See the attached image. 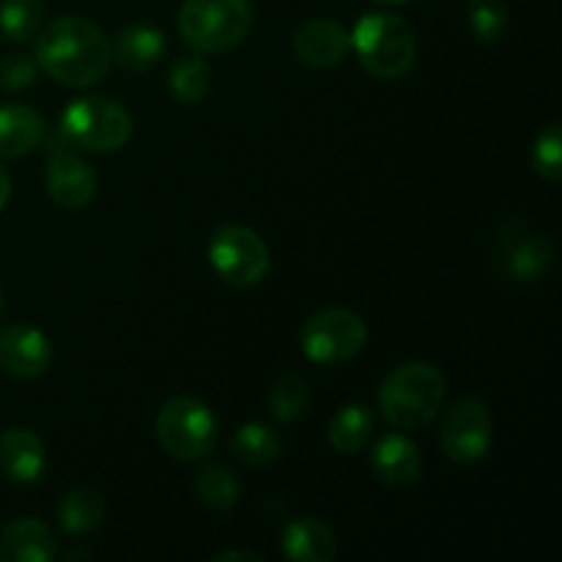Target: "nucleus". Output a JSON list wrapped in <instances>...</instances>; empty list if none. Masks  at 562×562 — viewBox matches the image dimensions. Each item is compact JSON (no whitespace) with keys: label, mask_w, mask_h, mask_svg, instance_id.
I'll use <instances>...</instances> for the list:
<instances>
[{"label":"nucleus","mask_w":562,"mask_h":562,"mask_svg":"<svg viewBox=\"0 0 562 562\" xmlns=\"http://www.w3.org/2000/svg\"><path fill=\"white\" fill-rule=\"evenodd\" d=\"M448 393L442 371L431 362H404L379 384V409L393 428L415 431L439 415Z\"/></svg>","instance_id":"f03ea898"},{"label":"nucleus","mask_w":562,"mask_h":562,"mask_svg":"<svg viewBox=\"0 0 562 562\" xmlns=\"http://www.w3.org/2000/svg\"><path fill=\"white\" fill-rule=\"evenodd\" d=\"M373 3H379V5H406V3H412V0H373Z\"/></svg>","instance_id":"2f4dec72"},{"label":"nucleus","mask_w":562,"mask_h":562,"mask_svg":"<svg viewBox=\"0 0 562 562\" xmlns=\"http://www.w3.org/2000/svg\"><path fill=\"white\" fill-rule=\"evenodd\" d=\"M36 64L60 86L91 88L108 77L113 49L102 27L86 16L69 14L38 33Z\"/></svg>","instance_id":"f257e3e1"},{"label":"nucleus","mask_w":562,"mask_h":562,"mask_svg":"<svg viewBox=\"0 0 562 562\" xmlns=\"http://www.w3.org/2000/svg\"><path fill=\"white\" fill-rule=\"evenodd\" d=\"M212 560H217V562H223V560H247V562H261L263 558H261V554H256V552H220V554H214Z\"/></svg>","instance_id":"7c9ffc66"},{"label":"nucleus","mask_w":562,"mask_h":562,"mask_svg":"<svg viewBox=\"0 0 562 562\" xmlns=\"http://www.w3.org/2000/svg\"><path fill=\"white\" fill-rule=\"evenodd\" d=\"M157 439L168 456L179 461H201L217 442V420L203 401L176 395L157 415Z\"/></svg>","instance_id":"39448f33"},{"label":"nucleus","mask_w":562,"mask_h":562,"mask_svg":"<svg viewBox=\"0 0 562 562\" xmlns=\"http://www.w3.org/2000/svg\"><path fill=\"white\" fill-rule=\"evenodd\" d=\"M9 198H11V176H9V170L0 165V212L5 209Z\"/></svg>","instance_id":"c756f323"},{"label":"nucleus","mask_w":562,"mask_h":562,"mask_svg":"<svg viewBox=\"0 0 562 562\" xmlns=\"http://www.w3.org/2000/svg\"><path fill=\"white\" fill-rule=\"evenodd\" d=\"M530 165L541 179L552 181V184L562 179V130L558 121H552V124L536 137Z\"/></svg>","instance_id":"cd10ccee"},{"label":"nucleus","mask_w":562,"mask_h":562,"mask_svg":"<svg viewBox=\"0 0 562 562\" xmlns=\"http://www.w3.org/2000/svg\"><path fill=\"white\" fill-rule=\"evenodd\" d=\"M53 362V344L47 335L27 324L0 329V368L11 376L36 379Z\"/></svg>","instance_id":"9b49d317"},{"label":"nucleus","mask_w":562,"mask_h":562,"mask_svg":"<svg viewBox=\"0 0 562 562\" xmlns=\"http://www.w3.org/2000/svg\"><path fill=\"white\" fill-rule=\"evenodd\" d=\"M42 20V0H0V33L11 42H27L36 36Z\"/></svg>","instance_id":"393cba45"},{"label":"nucleus","mask_w":562,"mask_h":562,"mask_svg":"<svg viewBox=\"0 0 562 562\" xmlns=\"http://www.w3.org/2000/svg\"><path fill=\"white\" fill-rule=\"evenodd\" d=\"M445 456L461 464H475L488 456L494 445L492 412L477 398H459L445 415L439 428Z\"/></svg>","instance_id":"1a4fd4ad"},{"label":"nucleus","mask_w":562,"mask_h":562,"mask_svg":"<svg viewBox=\"0 0 562 562\" xmlns=\"http://www.w3.org/2000/svg\"><path fill=\"white\" fill-rule=\"evenodd\" d=\"M58 558L53 530L38 519H16L0 532V562H49Z\"/></svg>","instance_id":"2eb2a0df"},{"label":"nucleus","mask_w":562,"mask_h":562,"mask_svg":"<svg viewBox=\"0 0 562 562\" xmlns=\"http://www.w3.org/2000/svg\"><path fill=\"white\" fill-rule=\"evenodd\" d=\"M231 453L245 467H267L280 456V437L267 423H245L231 439Z\"/></svg>","instance_id":"4be33fe9"},{"label":"nucleus","mask_w":562,"mask_h":562,"mask_svg":"<svg viewBox=\"0 0 562 562\" xmlns=\"http://www.w3.org/2000/svg\"><path fill=\"white\" fill-rule=\"evenodd\" d=\"M503 272L516 283H536L549 274L554 263L552 241L543 234H532L521 223H514L499 239L497 250Z\"/></svg>","instance_id":"9d476101"},{"label":"nucleus","mask_w":562,"mask_h":562,"mask_svg":"<svg viewBox=\"0 0 562 562\" xmlns=\"http://www.w3.org/2000/svg\"><path fill=\"white\" fill-rule=\"evenodd\" d=\"M373 475L393 488L415 486L423 475V453L409 437L393 431L384 434L371 450Z\"/></svg>","instance_id":"4468645a"},{"label":"nucleus","mask_w":562,"mask_h":562,"mask_svg":"<svg viewBox=\"0 0 562 562\" xmlns=\"http://www.w3.org/2000/svg\"><path fill=\"white\" fill-rule=\"evenodd\" d=\"M0 311H3V294H0Z\"/></svg>","instance_id":"473e14b6"},{"label":"nucleus","mask_w":562,"mask_h":562,"mask_svg":"<svg viewBox=\"0 0 562 562\" xmlns=\"http://www.w3.org/2000/svg\"><path fill=\"white\" fill-rule=\"evenodd\" d=\"M110 49H113V60H119L124 69L146 71L162 60L168 38L154 25H126L115 33Z\"/></svg>","instance_id":"a211bd4d"},{"label":"nucleus","mask_w":562,"mask_h":562,"mask_svg":"<svg viewBox=\"0 0 562 562\" xmlns=\"http://www.w3.org/2000/svg\"><path fill=\"white\" fill-rule=\"evenodd\" d=\"M283 552L294 562H333L338 554L333 530L318 516H300L283 532Z\"/></svg>","instance_id":"f3484780"},{"label":"nucleus","mask_w":562,"mask_h":562,"mask_svg":"<svg viewBox=\"0 0 562 562\" xmlns=\"http://www.w3.org/2000/svg\"><path fill=\"white\" fill-rule=\"evenodd\" d=\"M47 467L44 442L31 428H9L0 437V470L14 483H36Z\"/></svg>","instance_id":"dca6fc26"},{"label":"nucleus","mask_w":562,"mask_h":562,"mask_svg":"<svg viewBox=\"0 0 562 562\" xmlns=\"http://www.w3.org/2000/svg\"><path fill=\"white\" fill-rule=\"evenodd\" d=\"M168 86L181 104H198L212 88V66L201 53L184 55L170 66Z\"/></svg>","instance_id":"5701e85b"},{"label":"nucleus","mask_w":562,"mask_h":562,"mask_svg":"<svg viewBox=\"0 0 562 562\" xmlns=\"http://www.w3.org/2000/svg\"><path fill=\"white\" fill-rule=\"evenodd\" d=\"M44 181H47L49 198L58 206L71 209V212L86 209L93 201V195H97V176H93L91 165L82 162L71 151L49 154Z\"/></svg>","instance_id":"f8f14e48"},{"label":"nucleus","mask_w":562,"mask_h":562,"mask_svg":"<svg viewBox=\"0 0 562 562\" xmlns=\"http://www.w3.org/2000/svg\"><path fill=\"white\" fill-rule=\"evenodd\" d=\"M302 351L318 366H338L360 355L368 344L366 318L346 307H327L305 322L300 333Z\"/></svg>","instance_id":"0eeeda50"},{"label":"nucleus","mask_w":562,"mask_h":562,"mask_svg":"<svg viewBox=\"0 0 562 562\" xmlns=\"http://www.w3.org/2000/svg\"><path fill=\"white\" fill-rule=\"evenodd\" d=\"M467 22L477 42L497 44L508 31V5L505 0H470Z\"/></svg>","instance_id":"bb28decb"},{"label":"nucleus","mask_w":562,"mask_h":562,"mask_svg":"<svg viewBox=\"0 0 562 562\" xmlns=\"http://www.w3.org/2000/svg\"><path fill=\"white\" fill-rule=\"evenodd\" d=\"M252 27L247 0H184L179 33L187 47L201 55H220L239 47Z\"/></svg>","instance_id":"20e7f679"},{"label":"nucleus","mask_w":562,"mask_h":562,"mask_svg":"<svg viewBox=\"0 0 562 562\" xmlns=\"http://www.w3.org/2000/svg\"><path fill=\"white\" fill-rule=\"evenodd\" d=\"M311 409V390L300 373H283L269 393V412L280 423H296Z\"/></svg>","instance_id":"b1692460"},{"label":"nucleus","mask_w":562,"mask_h":562,"mask_svg":"<svg viewBox=\"0 0 562 562\" xmlns=\"http://www.w3.org/2000/svg\"><path fill=\"white\" fill-rule=\"evenodd\" d=\"M195 492L201 503L212 510H231L239 503V483L220 464H206L198 472Z\"/></svg>","instance_id":"a878e982"},{"label":"nucleus","mask_w":562,"mask_h":562,"mask_svg":"<svg viewBox=\"0 0 562 562\" xmlns=\"http://www.w3.org/2000/svg\"><path fill=\"white\" fill-rule=\"evenodd\" d=\"M209 263L231 285H256L269 272V247L261 236L245 225H223L209 241Z\"/></svg>","instance_id":"6e6552de"},{"label":"nucleus","mask_w":562,"mask_h":562,"mask_svg":"<svg viewBox=\"0 0 562 562\" xmlns=\"http://www.w3.org/2000/svg\"><path fill=\"white\" fill-rule=\"evenodd\" d=\"M44 121L27 104H3L0 108V159L25 157L42 143Z\"/></svg>","instance_id":"6ab92c4d"},{"label":"nucleus","mask_w":562,"mask_h":562,"mask_svg":"<svg viewBox=\"0 0 562 562\" xmlns=\"http://www.w3.org/2000/svg\"><path fill=\"white\" fill-rule=\"evenodd\" d=\"M36 60L27 55H3L0 58V88L3 91H22L36 77Z\"/></svg>","instance_id":"c85d7f7f"},{"label":"nucleus","mask_w":562,"mask_h":562,"mask_svg":"<svg viewBox=\"0 0 562 562\" xmlns=\"http://www.w3.org/2000/svg\"><path fill=\"white\" fill-rule=\"evenodd\" d=\"M351 49V38L340 22L316 16L294 33V55L311 69H333Z\"/></svg>","instance_id":"ddd939ff"},{"label":"nucleus","mask_w":562,"mask_h":562,"mask_svg":"<svg viewBox=\"0 0 562 562\" xmlns=\"http://www.w3.org/2000/svg\"><path fill=\"white\" fill-rule=\"evenodd\" d=\"M329 445L338 450L340 456H357L368 445L373 434V415L368 406L349 404L344 409L335 412L329 420Z\"/></svg>","instance_id":"aec40b11"},{"label":"nucleus","mask_w":562,"mask_h":562,"mask_svg":"<svg viewBox=\"0 0 562 562\" xmlns=\"http://www.w3.org/2000/svg\"><path fill=\"white\" fill-rule=\"evenodd\" d=\"M60 126L75 146L108 154L126 146L132 135V115L124 104L108 97H82L64 110Z\"/></svg>","instance_id":"423d86ee"},{"label":"nucleus","mask_w":562,"mask_h":562,"mask_svg":"<svg viewBox=\"0 0 562 562\" xmlns=\"http://www.w3.org/2000/svg\"><path fill=\"white\" fill-rule=\"evenodd\" d=\"M349 38L362 69L379 80H401L415 64V33L398 14L368 11L357 20Z\"/></svg>","instance_id":"7ed1b4c3"},{"label":"nucleus","mask_w":562,"mask_h":562,"mask_svg":"<svg viewBox=\"0 0 562 562\" xmlns=\"http://www.w3.org/2000/svg\"><path fill=\"white\" fill-rule=\"evenodd\" d=\"M104 519V499L93 488H71L58 505V521L69 536H86Z\"/></svg>","instance_id":"412c9836"}]
</instances>
